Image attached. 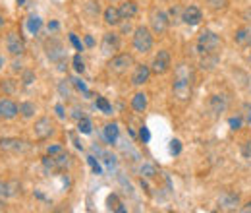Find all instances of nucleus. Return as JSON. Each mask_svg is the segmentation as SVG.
Here are the masks:
<instances>
[{
    "label": "nucleus",
    "instance_id": "obj_34",
    "mask_svg": "<svg viewBox=\"0 0 251 213\" xmlns=\"http://www.w3.org/2000/svg\"><path fill=\"white\" fill-rule=\"evenodd\" d=\"M87 163L91 165V169H93V173H95V175H102V169H100V165H99V161L95 159L93 155H89V157H87Z\"/></svg>",
    "mask_w": 251,
    "mask_h": 213
},
{
    "label": "nucleus",
    "instance_id": "obj_45",
    "mask_svg": "<svg viewBox=\"0 0 251 213\" xmlns=\"http://www.w3.org/2000/svg\"><path fill=\"white\" fill-rule=\"evenodd\" d=\"M104 163L108 165V169H114L116 167V159L112 155H106V153H104Z\"/></svg>",
    "mask_w": 251,
    "mask_h": 213
},
{
    "label": "nucleus",
    "instance_id": "obj_8",
    "mask_svg": "<svg viewBox=\"0 0 251 213\" xmlns=\"http://www.w3.org/2000/svg\"><path fill=\"white\" fill-rule=\"evenodd\" d=\"M45 49H47V57L52 62L60 64V62L66 61V49H64V45L58 39H49L45 43Z\"/></svg>",
    "mask_w": 251,
    "mask_h": 213
},
{
    "label": "nucleus",
    "instance_id": "obj_36",
    "mask_svg": "<svg viewBox=\"0 0 251 213\" xmlns=\"http://www.w3.org/2000/svg\"><path fill=\"white\" fill-rule=\"evenodd\" d=\"M228 124H230L232 130H240L242 124H244V117H232V119L228 121Z\"/></svg>",
    "mask_w": 251,
    "mask_h": 213
},
{
    "label": "nucleus",
    "instance_id": "obj_10",
    "mask_svg": "<svg viewBox=\"0 0 251 213\" xmlns=\"http://www.w3.org/2000/svg\"><path fill=\"white\" fill-rule=\"evenodd\" d=\"M228 97L224 95V93H217V95H211V99H209V111H211V115L215 117V119H219L222 113H226V109H228Z\"/></svg>",
    "mask_w": 251,
    "mask_h": 213
},
{
    "label": "nucleus",
    "instance_id": "obj_6",
    "mask_svg": "<svg viewBox=\"0 0 251 213\" xmlns=\"http://www.w3.org/2000/svg\"><path fill=\"white\" fill-rule=\"evenodd\" d=\"M170 66H172L170 53L168 51H158L157 55H155V59H153V62H151V72L157 74V76H162V74H166L170 70Z\"/></svg>",
    "mask_w": 251,
    "mask_h": 213
},
{
    "label": "nucleus",
    "instance_id": "obj_30",
    "mask_svg": "<svg viewBox=\"0 0 251 213\" xmlns=\"http://www.w3.org/2000/svg\"><path fill=\"white\" fill-rule=\"evenodd\" d=\"M207 6L213 12H224L228 8V0H207Z\"/></svg>",
    "mask_w": 251,
    "mask_h": 213
},
{
    "label": "nucleus",
    "instance_id": "obj_32",
    "mask_svg": "<svg viewBox=\"0 0 251 213\" xmlns=\"http://www.w3.org/2000/svg\"><path fill=\"white\" fill-rule=\"evenodd\" d=\"M70 86H72V80H62V82H60V86H58V91L62 93L64 97H70V93H72Z\"/></svg>",
    "mask_w": 251,
    "mask_h": 213
},
{
    "label": "nucleus",
    "instance_id": "obj_55",
    "mask_svg": "<svg viewBox=\"0 0 251 213\" xmlns=\"http://www.w3.org/2000/svg\"><path fill=\"white\" fill-rule=\"evenodd\" d=\"M2 66H4V59L0 57V70H2Z\"/></svg>",
    "mask_w": 251,
    "mask_h": 213
},
{
    "label": "nucleus",
    "instance_id": "obj_42",
    "mask_svg": "<svg viewBox=\"0 0 251 213\" xmlns=\"http://www.w3.org/2000/svg\"><path fill=\"white\" fill-rule=\"evenodd\" d=\"M70 41H72V45H74L77 51H83V45H81V41L77 39V35H74V33H72V35H70Z\"/></svg>",
    "mask_w": 251,
    "mask_h": 213
},
{
    "label": "nucleus",
    "instance_id": "obj_3",
    "mask_svg": "<svg viewBox=\"0 0 251 213\" xmlns=\"http://www.w3.org/2000/svg\"><path fill=\"white\" fill-rule=\"evenodd\" d=\"M153 31L145 26H139L133 31V49L141 55H147L153 49Z\"/></svg>",
    "mask_w": 251,
    "mask_h": 213
},
{
    "label": "nucleus",
    "instance_id": "obj_7",
    "mask_svg": "<svg viewBox=\"0 0 251 213\" xmlns=\"http://www.w3.org/2000/svg\"><path fill=\"white\" fill-rule=\"evenodd\" d=\"M6 49H8V53L12 57H22L25 53V41H24V37L20 33H16V31L8 33V37H6Z\"/></svg>",
    "mask_w": 251,
    "mask_h": 213
},
{
    "label": "nucleus",
    "instance_id": "obj_41",
    "mask_svg": "<svg viewBox=\"0 0 251 213\" xmlns=\"http://www.w3.org/2000/svg\"><path fill=\"white\" fill-rule=\"evenodd\" d=\"M33 82H35V74H33L31 70H27V72L24 74V84H25V86H31Z\"/></svg>",
    "mask_w": 251,
    "mask_h": 213
},
{
    "label": "nucleus",
    "instance_id": "obj_21",
    "mask_svg": "<svg viewBox=\"0 0 251 213\" xmlns=\"http://www.w3.org/2000/svg\"><path fill=\"white\" fill-rule=\"evenodd\" d=\"M131 109L137 113H143L147 109V95L145 93H135L131 99Z\"/></svg>",
    "mask_w": 251,
    "mask_h": 213
},
{
    "label": "nucleus",
    "instance_id": "obj_29",
    "mask_svg": "<svg viewBox=\"0 0 251 213\" xmlns=\"http://www.w3.org/2000/svg\"><path fill=\"white\" fill-rule=\"evenodd\" d=\"M95 105H97V109H99V111H102L104 115H112V105H110L104 97H97Z\"/></svg>",
    "mask_w": 251,
    "mask_h": 213
},
{
    "label": "nucleus",
    "instance_id": "obj_9",
    "mask_svg": "<svg viewBox=\"0 0 251 213\" xmlns=\"http://www.w3.org/2000/svg\"><path fill=\"white\" fill-rule=\"evenodd\" d=\"M0 150L10 153H24L29 150V144L20 138H2L0 140Z\"/></svg>",
    "mask_w": 251,
    "mask_h": 213
},
{
    "label": "nucleus",
    "instance_id": "obj_44",
    "mask_svg": "<svg viewBox=\"0 0 251 213\" xmlns=\"http://www.w3.org/2000/svg\"><path fill=\"white\" fill-rule=\"evenodd\" d=\"M118 206H120V204H118V198H116L114 194H112V196H108V208H110V210L114 212V210H116Z\"/></svg>",
    "mask_w": 251,
    "mask_h": 213
},
{
    "label": "nucleus",
    "instance_id": "obj_52",
    "mask_svg": "<svg viewBox=\"0 0 251 213\" xmlns=\"http://www.w3.org/2000/svg\"><path fill=\"white\" fill-rule=\"evenodd\" d=\"M50 30L56 31V30H58V24H56V22H50V24H49V31H50Z\"/></svg>",
    "mask_w": 251,
    "mask_h": 213
},
{
    "label": "nucleus",
    "instance_id": "obj_5",
    "mask_svg": "<svg viewBox=\"0 0 251 213\" xmlns=\"http://www.w3.org/2000/svg\"><path fill=\"white\" fill-rule=\"evenodd\" d=\"M170 28V18L162 10H153L151 12V30L155 35H164Z\"/></svg>",
    "mask_w": 251,
    "mask_h": 213
},
{
    "label": "nucleus",
    "instance_id": "obj_15",
    "mask_svg": "<svg viewBox=\"0 0 251 213\" xmlns=\"http://www.w3.org/2000/svg\"><path fill=\"white\" fill-rule=\"evenodd\" d=\"M18 113H20V107L12 99H0V119L12 121L18 117Z\"/></svg>",
    "mask_w": 251,
    "mask_h": 213
},
{
    "label": "nucleus",
    "instance_id": "obj_19",
    "mask_svg": "<svg viewBox=\"0 0 251 213\" xmlns=\"http://www.w3.org/2000/svg\"><path fill=\"white\" fill-rule=\"evenodd\" d=\"M234 41H236L240 47H251V26L238 28L236 33H234Z\"/></svg>",
    "mask_w": 251,
    "mask_h": 213
},
{
    "label": "nucleus",
    "instance_id": "obj_46",
    "mask_svg": "<svg viewBox=\"0 0 251 213\" xmlns=\"http://www.w3.org/2000/svg\"><path fill=\"white\" fill-rule=\"evenodd\" d=\"M0 88H2L4 91L12 93V91H14V82H12V80H6V82H4V84H2Z\"/></svg>",
    "mask_w": 251,
    "mask_h": 213
},
{
    "label": "nucleus",
    "instance_id": "obj_24",
    "mask_svg": "<svg viewBox=\"0 0 251 213\" xmlns=\"http://www.w3.org/2000/svg\"><path fill=\"white\" fill-rule=\"evenodd\" d=\"M54 159H56V167H58V171H64V169H68V167L72 165V155H70V153L60 152L58 155H54Z\"/></svg>",
    "mask_w": 251,
    "mask_h": 213
},
{
    "label": "nucleus",
    "instance_id": "obj_1",
    "mask_svg": "<svg viewBox=\"0 0 251 213\" xmlns=\"http://www.w3.org/2000/svg\"><path fill=\"white\" fill-rule=\"evenodd\" d=\"M172 93L182 103H188L191 99V74H189L186 64H180L178 70H176V80L172 84Z\"/></svg>",
    "mask_w": 251,
    "mask_h": 213
},
{
    "label": "nucleus",
    "instance_id": "obj_13",
    "mask_svg": "<svg viewBox=\"0 0 251 213\" xmlns=\"http://www.w3.org/2000/svg\"><path fill=\"white\" fill-rule=\"evenodd\" d=\"M100 49H102V55H106V57L116 55V51L120 49V39H118V35H116V33H104V35H102Z\"/></svg>",
    "mask_w": 251,
    "mask_h": 213
},
{
    "label": "nucleus",
    "instance_id": "obj_12",
    "mask_svg": "<svg viewBox=\"0 0 251 213\" xmlns=\"http://www.w3.org/2000/svg\"><path fill=\"white\" fill-rule=\"evenodd\" d=\"M240 206V196L236 192H222L219 196V208L222 212H234Z\"/></svg>",
    "mask_w": 251,
    "mask_h": 213
},
{
    "label": "nucleus",
    "instance_id": "obj_57",
    "mask_svg": "<svg viewBox=\"0 0 251 213\" xmlns=\"http://www.w3.org/2000/svg\"><path fill=\"white\" fill-rule=\"evenodd\" d=\"M248 82H250V84H248V90H250V93H251V78L248 80Z\"/></svg>",
    "mask_w": 251,
    "mask_h": 213
},
{
    "label": "nucleus",
    "instance_id": "obj_47",
    "mask_svg": "<svg viewBox=\"0 0 251 213\" xmlns=\"http://www.w3.org/2000/svg\"><path fill=\"white\" fill-rule=\"evenodd\" d=\"M60 152H62L60 146H52V148H49V155H58Z\"/></svg>",
    "mask_w": 251,
    "mask_h": 213
},
{
    "label": "nucleus",
    "instance_id": "obj_26",
    "mask_svg": "<svg viewBox=\"0 0 251 213\" xmlns=\"http://www.w3.org/2000/svg\"><path fill=\"white\" fill-rule=\"evenodd\" d=\"M35 105L29 103V101H25V103H20V115L24 117V119H31L33 115H35Z\"/></svg>",
    "mask_w": 251,
    "mask_h": 213
},
{
    "label": "nucleus",
    "instance_id": "obj_23",
    "mask_svg": "<svg viewBox=\"0 0 251 213\" xmlns=\"http://www.w3.org/2000/svg\"><path fill=\"white\" fill-rule=\"evenodd\" d=\"M139 175H141L143 179H155L158 175L157 165H153V163H143V165L139 167Z\"/></svg>",
    "mask_w": 251,
    "mask_h": 213
},
{
    "label": "nucleus",
    "instance_id": "obj_38",
    "mask_svg": "<svg viewBox=\"0 0 251 213\" xmlns=\"http://www.w3.org/2000/svg\"><path fill=\"white\" fill-rule=\"evenodd\" d=\"M72 86H74L75 90H79V91H83V93H87V95H89V90H87V86H85L81 80H77V78H72Z\"/></svg>",
    "mask_w": 251,
    "mask_h": 213
},
{
    "label": "nucleus",
    "instance_id": "obj_22",
    "mask_svg": "<svg viewBox=\"0 0 251 213\" xmlns=\"http://www.w3.org/2000/svg\"><path fill=\"white\" fill-rule=\"evenodd\" d=\"M118 134H120V128H118V124H106L104 126V140L108 142V144H116V140H118Z\"/></svg>",
    "mask_w": 251,
    "mask_h": 213
},
{
    "label": "nucleus",
    "instance_id": "obj_31",
    "mask_svg": "<svg viewBox=\"0 0 251 213\" xmlns=\"http://www.w3.org/2000/svg\"><path fill=\"white\" fill-rule=\"evenodd\" d=\"M43 167H45L47 171H58L54 155H47V157H43Z\"/></svg>",
    "mask_w": 251,
    "mask_h": 213
},
{
    "label": "nucleus",
    "instance_id": "obj_16",
    "mask_svg": "<svg viewBox=\"0 0 251 213\" xmlns=\"http://www.w3.org/2000/svg\"><path fill=\"white\" fill-rule=\"evenodd\" d=\"M182 20L188 24V26H199L201 20H203V12L197 8V6H188L182 14Z\"/></svg>",
    "mask_w": 251,
    "mask_h": 213
},
{
    "label": "nucleus",
    "instance_id": "obj_2",
    "mask_svg": "<svg viewBox=\"0 0 251 213\" xmlns=\"http://www.w3.org/2000/svg\"><path fill=\"white\" fill-rule=\"evenodd\" d=\"M220 47H222V41L220 37L211 30H205L199 33V39H197V51L199 55H219Z\"/></svg>",
    "mask_w": 251,
    "mask_h": 213
},
{
    "label": "nucleus",
    "instance_id": "obj_20",
    "mask_svg": "<svg viewBox=\"0 0 251 213\" xmlns=\"http://www.w3.org/2000/svg\"><path fill=\"white\" fill-rule=\"evenodd\" d=\"M104 22H106V26H118L120 22H122V16H120V10L118 8H114V6H108L106 10H104Z\"/></svg>",
    "mask_w": 251,
    "mask_h": 213
},
{
    "label": "nucleus",
    "instance_id": "obj_14",
    "mask_svg": "<svg viewBox=\"0 0 251 213\" xmlns=\"http://www.w3.org/2000/svg\"><path fill=\"white\" fill-rule=\"evenodd\" d=\"M151 78V66L147 64H137L133 74H131V84L133 86H145Z\"/></svg>",
    "mask_w": 251,
    "mask_h": 213
},
{
    "label": "nucleus",
    "instance_id": "obj_40",
    "mask_svg": "<svg viewBox=\"0 0 251 213\" xmlns=\"http://www.w3.org/2000/svg\"><path fill=\"white\" fill-rule=\"evenodd\" d=\"M139 138H141V142H143V144H147V142L151 140V132H149V128H147V126H141V130H139Z\"/></svg>",
    "mask_w": 251,
    "mask_h": 213
},
{
    "label": "nucleus",
    "instance_id": "obj_35",
    "mask_svg": "<svg viewBox=\"0 0 251 213\" xmlns=\"http://www.w3.org/2000/svg\"><path fill=\"white\" fill-rule=\"evenodd\" d=\"M85 10L89 12V16H91V18H95V16L99 14V2H93V0H91V2H87V4H85Z\"/></svg>",
    "mask_w": 251,
    "mask_h": 213
},
{
    "label": "nucleus",
    "instance_id": "obj_33",
    "mask_svg": "<svg viewBox=\"0 0 251 213\" xmlns=\"http://www.w3.org/2000/svg\"><path fill=\"white\" fill-rule=\"evenodd\" d=\"M242 111H244V113H242L244 122L251 126V103H244V105H242Z\"/></svg>",
    "mask_w": 251,
    "mask_h": 213
},
{
    "label": "nucleus",
    "instance_id": "obj_4",
    "mask_svg": "<svg viewBox=\"0 0 251 213\" xmlns=\"http://www.w3.org/2000/svg\"><path fill=\"white\" fill-rule=\"evenodd\" d=\"M133 64L131 55H112V59L106 62V72L112 76H124Z\"/></svg>",
    "mask_w": 251,
    "mask_h": 213
},
{
    "label": "nucleus",
    "instance_id": "obj_28",
    "mask_svg": "<svg viewBox=\"0 0 251 213\" xmlns=\"http://www.w3.org/2000/svg\"><path fill=\"white\" fill-rule=\"evenodd\" d=\"M77 130H79L81 134H91V132H93V122L89 121L87 117H81V119L77 121Z\"/></svg>",
    "mask_w": 251,
    "mask_h": 213
},
{
    "label": "nucleus",
    "instance_id": "obj_54",
    "mask_svg": "<svg viewBox=\"0 0 251 213\" xmlns=\"http://www.w3.org/2000/svg\"><path fill=\"white\" fill-rule=\"evenodd\" d=\"M4 22H6V20H4V16H2V14H0V30H2V28H4Z\"/></svg>",
    "mask_w": 251,
    "mask_h": 213
},
{
    "label": "nucleus",
    "instance_id": "obj_58",
    "mask_svg": "<svg viewBox=\"0 0 251 213\" xmlns=\"http://www.w3.org/2000/svg\"><path fill=\"white\" fill-rule=\"evenodd\" d=\"M250 66H251V55H250Z\"/></svg>",
    "mask_w": 251,
    "mask_h": 213
},
{
    "label": "nucleus",
    "instance_id": "obj_49",
    "mask_svg": "<svg viewBox=\"0 0 251 213\" xmlns=\"http://www.w3.org/2000/svg\"><path fill=\"white\" fill-rule=\"evenodd\" d=\"M74 117H75V119H77V121H79V119H81V117H83V111H81V109H79V107H75V109H74Z\"/></svg>",
    "mask_w": 251,
    "mask_h": 213
},
{
    "label": "nucleus",
    "instance_id": "obj_53",
    "mask_svg": "<svg viewBox=\"0 0 251 213\" xmlns=\"http://www.w3.org/2000/svg\"><path fill=\"white\" fill-rule=\"evenodd\" d=\"M242 212H244V213H251V202H250V204H246V206L242 208Z\"/></svg>",
    "mask_w": 251,
    "mask_h": 213
},
{
    "label": "nucleus",
    "instance_id": "obj_11",
    "mask_svg": "<svg viewBox=\"0 0 251 213\" xmlns=\"http://www.w3.org/2000/svg\"><path fill=\"white\" fill-rule=\"evenodd\" d=\"M35 138H39V140H47V138H50L52 134H54V124L50 119H47V117H41L39 121L35 122Z\"/></svg>",
    "mask_w": 251,
    "mask_h": 213
},
{
    "label": "nucleus",
    "instance_id": "obj_37",
    "mask_svg": "<svg viewBox=\"0 0 251 213\" xmlns=\"http://www.w3.org/2000/svg\"><path fill=\"white\" fill-rule=\"evenodd\" d=\"M170 153L172 155H180L182 153V142L180 140H172L170 142Z\"/></svg>",
    "mask_w": 251,
    "mask_h": 213
},
{
    "label": "nucleus",
    "instance_id": "obj_17",
    "mask_svg": "<svg viewBox=\"0 0 251 213\" xmlns=\"http://www.w3.org/2000/svg\"><path fill=\"white\" fill-rule=\"evenodd\" d=\"M20 190H22V184L16 183V181H10V183L0 181V200H6V198L16 196Z\"/></svg>",
    "mask_w": 251,
    "mask_h": 213
},
{
    "label": "nucleus",
    "instance_id": "obj_39",
    "mask_svg": "<svg viewBox=\"0 0 251 213\" xmlns=\"http://www.w3.org/2000/svg\"><path fill=\"white\" fill-rule=\"evenodd\" d=\"M74 70H75L77 74H81V72L85 70V66H83V61H81V57H79V55H75V57H74Z\"/></svg>",
    "mask_w": 251,
    "mask_h": 213
},
{
    "label": "nucleus",
    "instance_id": "obj_27",
    "mask_svg": "<svg viewBox=\"0 0 251 213\" xmlns=\"http://www.w3.org/2000/svg\"><path fill=\"white\" fill-rule=\"evenodd\" d=\"M219 64V55H205V59L201 61V68L203 70H213Z\"/></svg>",
    "mask_w": 251,
    "mask_h": 213
},
{
    "label": "nucleus",
    "instance_id": "obj_18",
    "mask_svg": "<svg viewBox=\"0 0 251 213\" xmlns=\"http://www.w3.org/2000/svg\"><path fill=\"white\" fill-rule=\"evenodd\" d=\"M118 10H120V16H122V20H131V18H135L137 16V2H133V0H124L120 6H118Z\"/></svg>",
    "mask_w": 251,
    "mask_h": 213
},
{
    "label": "nucleus",
    "instance_id": "obj_25",
    "mask_svg": "<svg viewBox=\"0 0 251 213\" xmlns=\"http://www.w3.org/2000/svg\"><path fill=\"white\" fill-rule=\"evenodd\" d=\"M41 28H43V20H41L39 16H29V18H27V30L31 31L33 35H37Z\"/></svg>",
    "mask_w": 251,
    "mask_h": 213
},
{
    "label": "nucleus",
    "instance_id": "obj_51",
    "mask_svg": "<svg viewBox=\"0 0 251 213\" xmlns=\"http://www.w3.org/2000/svg\"><path fill=\"white\" fill-rule=\"evenodd\" d=\"M85 45H87V47H93L95 45V41H93V37H91V35H87V37H85Z\"/></svg>",
    "mask_w": 251,
    "mask_h": 213
},
{
    "label": "nucleus",
    "instance_id": "obj_56",
    "mask_svg": "<svg viewBox=\"0 0 251 213\" xmlns=\"http://www.w3.org/2000/svg\"><path fill=\"white\" fill-rule=\"evenodd\" d=\"M18 4H20V6H24V4H25V0H18Z\"/></svg>",
    "mask_w": 251,
    "mask_h": 213
},
{
    "label": "nucleus",
    "instance_id": "obj_48",
    "mask_svg": "<svg viewBox=\"0 0 251 213\" xmlns=\"http://www.w3.org/2000/svg\"><path fill=\"white\" fill-rule=\"evenodd\" d=\"M242 18L248 22V24H251V8H248V10H244V14H242Z\"/></svg>",
    "mask_w": 251,
    "mask_h": 213
},
{
    "label": "nucleus",
    "instance_id": "obj_43",
    "mask_svg": "<svg viewBox=\"0 0 251 213\" xmlns=\"http://www.w3.org/2000/svg\"><path fill=\"white\" fill-rule=\"evenodd\" d=\"M242 155H244L246 159H251V140L244 144V148H242Z\"/></svg>",
    "mask_w": 251,
    "mask_h": 213
},
{
    "label": "nucleus",
    "instance_id": "obj_50",
    "mask_svg": "<svg viewBox=\"0 0 251 213\" xmlns=\"http://www.w3.org/2000/svg\"><path fill=\"white\" fill-rule=\"evenodd\" d=\"M56 113H58V117H60V119H66V113H64L62 105H56Z\"/></svg>",
    "mask_w": 251,
    "mask_h": 213
}]
</instances>
